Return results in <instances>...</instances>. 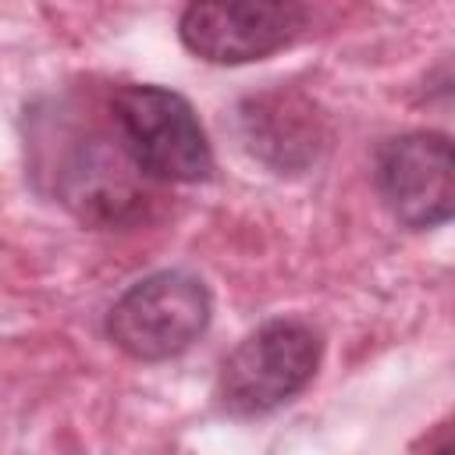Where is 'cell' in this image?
I'll return each instance as SVG.
<instances>
[{
	"label": "cell",
	"mask_w": 455,
	"mask_h": 455,
	"mask_svg": "<svg viewBox=\"0 0 455 455\" xmlns=\"http://www.w3.org/2000/svg\"><path fill=\"white\" fill-rule=\"evenodd\" d=\"M323 359V334L302 316H270L256 323L220 363L213 398L235 419L277 412L302 395Z\"/></svg>",
	"instance_id": "6da1fadb"
},
{
	"label": "cell",
	"mask_w": 455,
	"mask_h": 455,
	"mask_svg": "<svg viewBox=\"0 0 455 455\" xmlns=\"http://www.w3.org/2000/svg\"><path fill=\"white\" fill-rule=\"evenodd\" d=\"M110 124L128 164L160 185H196L213 174V146L196 107L149 82H132L110 96Z\"/></svg>",
	"instance_id": "7a4b0ae2"
},
{
	"label": "cell",
	"mask_w": 455,
	"mask_h": 455,
	"mask_svg": "<svg viewBox=\"0 0 455 455\" xmlns=\"http://www.w3.org/2000/svg\"><path fill=\"white\" fill-rule=\"evenodd\" d=\"M213 320V295L192 270H153L132 281L107 309L103 331L114 348L139 363L185 355Z\"/></svg>",
	"instance_id": "3957f363"
},
{
	"label": "cell",
	"mask_w": 455,
	"mask_h": 455,
	"mask_svg": "<svg viewBox=\"0 0 455 455\" xmlns=\"http://www.w3.org/2000/svg\"><path fill=\"white\" fill-rule=\"evenodd\" d=\"M64 135L71 146L60 160L46 156L53 196L92 228H128L146 220V178L128 164L117 139H107L96 128H64Z\"/></svg>",
	"instance_id": "277c9868"
},
{
	"label": "cell",
	"mask_w": 455,
	"mask_h": 455,
	"mask_svg": "<svg viewBox=\"0 0 455 455\" xmlns=\"http://www.w3.org/2000/svg\"><path fill=\"white\" fill-rule=\"evenodd\" d=\"M373 185L402 228H444L455 217V156L448 132L416 128L384 139L373 153Z\"/></svg>",
	"instance_id": "5b68a950"
},
{
	"label": "cell",
	"mask_w": 455,
	"mask_h": 455,
	"mask_svg": "<svg viewBox=\"0 0 455 455\" xmlns=\"http://www.w3.org/2000/svg\"><path fill=\"white\" fill-rule=\"evenodd\" d=\"M309 25V7L295 0L188 4L178 14L181 46L206 64H252L291 46Z\"/></svg>",
	"instance_id": "8992f818"
},
{
	"label": "cell",
	"mask_w": 455,
	"mask_h": 455,
	"mask_svg": "<svg viewBox=\"0 0 455 455\" xmlns=\"http://www.w3.org/2000/svg\"><path fill=\"white\" fill-rule=\"evenodd\" d=\"M238 124L245 149L277 174H299L313 167L327 146L323 117L302 92L270 89L249 96L238 107Z\"/></svg>",
	"instance_id": "52a82bcc"
},
{
	"label": "cell",
	"mask_w": 455,
	"mask_h": 455,
	"mask_svg": "<svg viewBox=\"0 0 455 455\" xmlns=\"http://www.w3.org/2000/svg\"><path fill=\"white\" fill-rule=\"evenodd\" d=\"M451 419H441L430 434L419 437V448H412V455H451Z\"/></svg>",
	"instance_id": "ba28073f"
}]
</instances>
